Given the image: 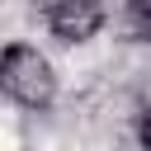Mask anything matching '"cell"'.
<instances>
[{"label":"cell","instance_id":"cell-1","mask_svg":"<svg viewBox=\"0 0 151 151\" xmlns=\"http://www.w3.org/2000/svg\"><path fill=\"white\" fill-rule=\"evenodd\" d=\"M0 90L14 104H24V109H47L57 99V71H52V61L38 47L9 42L0 52Z\"/></svg>","mask_w":151,"mask_h":151},{"label":"cell","instance_id":"cell-2","mask_svg":"<svg viewBox=\"0 0 151 151\" xmlns=\"http://www.w3.org/2000/svg\"><path fill=\"white\" fill-rule=\"evenodd\" d=\"M47 28L61 42H90L104 28V0H47Z\"/></svg>","mask_w":151,"mask_h":151},{"label":"cell","instance_id":"cell-3","mask_svg":"<svg viewBox=\"0 0 151 151\" xmlns=\"http://www.w3.org/2000/svg\"><path fill=\"white\" fill-rule=\"evenodd\" d=\"M123 14H127V33L142 38V42H151V0H127Z\"/></svg>","mask_w":151,"mask_h":151},{"label":"cell","instance_id":"cell-4","mask_svg":"<svg viewBox=\"0 0 151 151\" xmlns=\"http://www.w3.org/2000/svg\"><path fill=\"white\" fill-rule=\"evenodd\" d=\"M137 142H142V151H151V109L137 118Z\"/></svg>","mask_w":151,"mask_h":151}]
</instances>
